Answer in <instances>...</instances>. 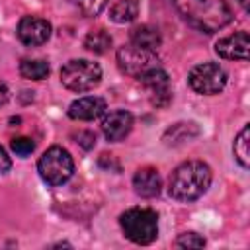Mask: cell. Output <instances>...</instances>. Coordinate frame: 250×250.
<instances>
[{"instance_id": "obj_17", "label": "cell", "mask_w": 250, "mask_h": 250, "mask_svg": "<svg viewBox=\"0 0 250 250\" xmlns=\"http://www.w3.org/2000/svg\"><path fill=\"white\" fill-rule=\"evenodd\" d=\"M18 70L25 80H45L51 72V66L45 59H21Z\"/></svg>"}, {"instance_id": "obj_23", "label": "cell", "mask_w": 250, "mask_h": 250, "mask_svg": "<svg viewBox=\"0 0 250 250\" xmlns=\"http://www.w3.org/2000/svg\"><path fill=\"white\" fill-rule=\"evenodd\" d=\"M76 143H78L84 150H90V148H94V145H96V135H94L92 131H80V133L76 135Z\"/></svg>"}, {"instance_id": "obj_5", "label": "cell", "mask_w": 250, "mask_h": 250, "mask_svg": "<svg viewBox=\"0 0 250 250\" xmlns=\"http://www.w3.org/2000/svg\"><path fill=\"white\" fill-rule=\"evenodd\" d=\"M102 82V66L88 59H70L61 68V84L76 94L94 90Z\"/></svg>"}, {"instance_id": "obj_8", "label": "cell", "mask_w": 250, "mask_h": 250, "mask_svg": "<svg viewBox=\"0 0 250 250\" xmlns=\"http://www.w3.org/2000/svg\"><path fill=\"white\" fill-rule=\"evenodd\" d=\"M150 94V104L154 107H166L172 102V88H170V76L164 68L156 66L146 70L137 78Z\"/></svg>"}, {"instance_id": "obj_2", "label": "cell", "mask_w": 250, "mask_h": 250, "mask_svg": "<svg viewBox=\"0 0 250 250\" xmlns=\"http://www.w3.org/2000/svg\"><path fill=\"white\" fill-rule=\"evenodd\" d=\"M213 182V170L203 160H186L178 164L168 178V195L176 201H195Z\"/></svg>"}, {"instance_id": "obj_13", "label": "cell", "mask_w": 250, "mask_h": 250, "mask_svg": "<svg viewBox=\"0 0 250 250\" xmlns=\"http://www.w3.org/2000/svg\"><path fill=\"white\" fill-rule=\"evenodd\" d=\"M133 188H135V193L139 197L152 199V197L160 195V191H162V178H160L156 168L143 166L133 176Z\"/></svg>"}, {"instance_id": "obj_4", "label": "cell", "mask_w": 250, "mask_h": 250, "mask_svg": "<svg viewBox=\"0 0 250 250\" xmlns=\"http://www.w3.org/2000/svg\"><path fill=\"white\" fill-rule=\"evenodd\" d=\"M37 172L47 186H62L74 176V160L70 152L59 145L49 146L37 160Z\"/></svg>"}, {"instance_id": "obj_1", "label": "cell", "mask_w": 250, "mask_h": 250, "mask_svg": "<svg viewBox=\"0 0 250 250\" xmlns=\"http://www.w3.org/2000/svg\"><path fill=\"white\" fill-rule=\"evenodd\" d=\"M182 20L197 31L215 33L234 20L227 0H174Z\"/></svg>"}, {"instance_id": "obj_22", "label": "cell", "mask_w": 250, "mask_h": 250, "mask_svg": "<svg viewBox=\"0 0 250 250\" xmlns=\"http://www.w3.org/2000/svg\"><path fill=\"white\" fill-rule=\"evenodd\" d=\"M176 246H180V248H203L205 238L197 232H182L176 238Z\"/></svg>"}, {"instance_id": "obj_15", "label": "cell", "mask_w": 250, "mask_h": 250, "mask_svg": "<svg viewBox=\"0 0 250 250\" xmlns=\"http://www.w3.org/2000/svg\"><path fill=\"white\" fill-rule=\"evenodd\" d=\"M129 39H131V45L146 49V51H156L162 45V35L158 31V27H154L150 23L135 25L129 33Z\"/></svg>"}, {"instance_id": "obj_21", "label": "cell", "mask_w": 250, "mask_h": 250, "mask_svg": "<svg viewBox=\"0 0 250 250\" xmlns=\"http://www.w3.org/2000/svg\"><path fill=\"white\" fill-rule=\"evenodd\" d=\"M10 148H12V152H14L16 156L25 158V156H29V154L35 150V143H33L29 137H14V139L10 141Z\"/></svg>"}, {"instance_id": "obj_3", "label": "cell", "mask_w": 250, "mask_h": 250, "mask_svg": "<svg viewBox=\"0 0 250 250\" xmlns=\"http://www.w3.org/2000/svg\"><path fill=\"white\" fill-rule=\"evenodd\" d=\"M119 227L127 240L146 246L158 236V215L148 207H131L119 215Z\"/></svg>"}, {"instance_id": "obj_19", "label": "cell", "mask_w": 250, "mask_h": 250, "mask_svg": "<svg viewBox=\"0 0 250 250\" xmlns=\"http://www.w3.org/2000/svg\"><path fill=\"white\" fill-rule=\"evenodd\" d=\"M84 47L94 55H104L111 49V35L105 29H92L84 37Z\"/></svg>"}, {"instance_id": "obj_9", "label": "cell", "mask_w": 250, "mask_h": 250, "mask_svg": "<svg viewBox=\"0 0 250 250\" xmlns=\"http://www.w3.org/2000/svg\"><path fill=\"white\" fill-rule=\"evenodd\" d=\"M51 31H53L51 23L39 16H23L16 27V35L25 47H39L47 43Z\"/></svg>"}, {"instance_id": "obj_26", "label": "cell", "mask_w": 250, "mask_h": 250, "mask_svg": "<svg viewBox=\"0 0 250 250\" xmlns=\"http://www.w3.org/2000/svg\"><path fill=\"white\" fill-rule=\"evenodd\" d=\"M238 4H240V6H242V10H244V12H246V14H248V12H250V6H248V0H238Z\"/></svg>"}, {"instance_id": "obj_6", "label": "cell", "mask_w": 250, "mask_h": 250, "mask_svg": "<svg viewBox=\"0 0 250 250\" xmlns=\"http://www.w3.org/2000/svg\"><path fill=\"white\" fill-rule=\"evenodd\" d=\"M229 82L227 70L219 62H201L195 64L188 74V84L195 94L201 96H215L225 90Z\"/></svg>"}, {"instance_id": "obj_18", "label": "cell", "mask_w": 250, "mask_h": 250, "mask_svg": "<svg viewBox=\"0 0 250 250\" xmlns=\"http://www.w3.org/2000/svg\"><path fill=\"white\" fill-rule=\"evenodd\" d=\"M232 154H234V160L246 170L250 166V125L246 123L240 133L234 137V143H232Z\"/></svg>"}, {"instance_id": "obj_12", "label": "cell", "mask_w": 250, "mask_h": 250, "mask_svg": "<svg viewBox=\"0 0 250 250\" xmlns=\"http://www.w3.org/2000/svg\"><path fill=\"white\" fill-rule=\"evenodd\" d=\"M105 111H107V104H105L104 98H100V96H82V98H76L68 105L66 115L74 121H94V119L102 117Z\"/></svg>"}, {"instance_id": "obj_11", "label": "cell", "mask_w": 250, "mask_h": 250, "mask_svg": "<svg viewBox=\"0 0 250 250\" xmlns=\"http://www.w3.org/2000/svg\"><path fill=\"white\" fill-rule=\"evenodd\" d=\"M248 47H250L248 31L240 29V31H234V33L219 39L215 43V53L221 59H227V61H242V62H246L248 61Z\"/></svg>"}, {"instance_id": "obj_10", "label": "cell", "mask_w": 250, "mask_h": 250, "mask_svg": "<svg viewBox=\"0 0 250 250\" xmlns=\"http://www.w3.org/2000/svg\"><path fill=\"white\" fill-rule=\"evenodd\" d=\"M135 125V117L131 111L127 109H113L109 113H104V119H102V133L104 137L109 141V143H119L123 141L131 129Z\"/></svg>"}, {"instance_id": "obj_16", "label": "cell", "mask_w": 250, "mask_h": 250, "mask_svg": "<svg viewBox=\"0 0 250 250\" xmlns=\"http://www.w3.org/2000/svg\"><path fill=\"white\" fill-rule=\"evenodd\" d=\"M139 0H115L109 8V20L113 23H131L139 16Z\"/></svg>"}, {"instance_id": "obj_7", "label": "cell", "mask_w": 250, "mask_h": 250, "mask_svg": "<svg viewBox=\"0 0 250 250\" xmlns=\"http://www.w3.org/2000/svg\"><path fill=\"white\" fill-rule=\"evenodd\" d=\"M115 61H117L119 70L123 74H127V76H133V78H139L146 70L160 66V61L156 57V51H146V49L135 47L131 43L129 45H121L117 49Z\"/></svg>"}, {"instance_id": "obj_14", "label": "cell", "mask_w": 250, "mask_h": 250, "mask_svg": "<svg viewBox=\"0 0 250 250\" xmlns=\"http://www.w3.org/2000/svg\"><path fill=\"white\" fill-rule=\"evenodd\" d=\"M199 135V127L193 121H178L174 125H170L164 135L162 141L166 146H180L184 143H189L191 139H195Z\"/></svg>"}, {"instance_id": "obj_25", "label": "cell", "mask_w": 250, "mask_h": 250, "mask_svg": "<svg viewBox=\"0 0 250 250\" xmlns=\"http://www.w3.org/2000/svg\"><path fill=\"white\" fill-rule=\"evenodd\" d=\"M8 98H10V92H8V86L4 84V82H0V107L8 102Z\"/></svg>"}, {"instance_id": "obj_24", "label": "cell", "mask_w": 250, "mask_h": 250, "mask_svg": "<svg viewBox=\"0 0 250 250\" xmlns=\"http://www.w3.org/2000/svg\"><path fill=\"white\" fill-rule=\"evenodd\" d=\"M10 168H12V158L8 156L6 148L0 145V174H6V172H10Z\"/></svg>"}, {"instance_id": "obj_20", "label": "cell", "mask_w": 250, "mask_h": 250, "mask_svg": "<svg viewBox=\"0 0 250 250\" xmlns=\"http://www.w3.org/2000/svg\"><path fill=\"white\" fill-rule=\"evenodd\" d=\"M109 2H111V0H76V6H78V10H80L84 16L96 18V16H100V14L107 8Z\"/></svg>"}]
</instances>
